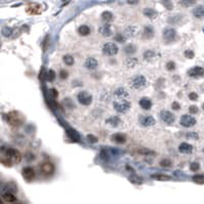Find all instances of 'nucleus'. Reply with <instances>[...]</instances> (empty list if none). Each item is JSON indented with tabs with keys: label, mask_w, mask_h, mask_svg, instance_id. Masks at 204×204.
Returning <instances> with one entry per match:
<instances>
[{
	"label": "nucleus",
	"mask_w": 204,
	"mask_h": 204,
	"mask_svg": "<svg viewBox=\"0 0 204 204\" xmlns=\"http://www.w3.org/2000/svg\"><path fill=\"white\" fill-rule=\"evenodd\" d=\"M177 37V32L172 28H165L163 31V38H164L165 42L169 43V42L173 41Z\"/></svg>",
	"instance_id": "0eeeda50"
},
{
	"label": "nucleus",
	"mask_w": 204,
	"mask_h": 204,
	"mask_svg": "<svg viewBox=\"0 0 204 204\" xmlns=\"http://www.w3.org/2000/svg\"><path fill=\"white\" fill-rule=\"evenodd\" d=\"M193 181L196 184H200V185H203L204 184V174H196L193 177Z\"/></svg>",
	"instance_id": "c9c22d12"
},
{
	"label": "nucleus",
	"mask_w": 204,
	"mask_h": 204,
	"mask_svg": "<svg viewBox=\"0 0 204 204\" xmlns=\"http://www.w3.org/2000/svg\"><path fill=\"white\" fill-rule=\"evenodd\" d=\"M139 2V0H127V3L130 5H135Z\"/></svg>",
	"instance_id": "6e6d98bb"
},
{
	"label": "nucleus",
	"mask_w": 204,
	"mask_h": 204,
	"mask_svg": "<svg viewBox=\"0 0 204 204\" xmlns=\"http://www.w3.org/2000/svg\"><path fill=\"white\" fill-rule=\"evenodd\" d=\"M102 20L104 22H106V23L112 22V20H113L112 13H110V11H104V13H102Z\"/></svg>",
	"instance_id": "c756f323"
},
{
	"label": "nucleus",
	"mask_w": 204,
	"mask_h": 204,
	"mask_svg": "<svg viewBox=\"0 0 204 204\" xmlns=\"http://www.w3.org/2000/svg\"><path fill=\"white\" fill-rule=\"evenodd\" d=\"M13 30L9 27H4L2 30V34L5 36V37H11L13 36Z\"/></svg>",
	"instance_id": "e433bc0d"
},
{
	"label": "nucleus",
	"mask_w": 204,
	"mask_h": 204,
	"mask_svg": "<svg viewBox=\"0 0 204 204\" xmlns=\"http://www.w3.org/2000/svg\"><path fill=\"white\" fill-rule=\"evenodd\" d=\"M161 2L162 4L164 5V7L168 11H171L173 8V4H172V1L171 0H161Z\"/></svg>",
	"instance_id": "4c0bfd02"
},
{
	"label": "nucleus",
	"mask_w": 204,
	"mask_h": 204,
	"mask_svg": "<svg viewBox=\"0 0 204 204\" xmlns=\"http://www.w3.org/2000/svg\"><path fill=\"white\" fill-rule=\"evenodd\" d=\"M6 157H8L13 163H15V164H19L22 161V155L20 153V151L15 150V149H7L6 150Z\"/></svg>",
	"instance_id": "39448f33"
},
{
	"label": "nucleus",
	"mask_w": 204,
	"mask_h": 204,
	"mask_svg": "<svg viewBox=\"0 0 204 204\" xmlns=\"http://www.w3.org/2000/svg\"><path fill=\"white\" fill-rule=\"evenodd\" d=\"M188 75L192 78H200L202 76H204V68L199 66L193 67L188 71Z\"/></svg>",
	"instance_id": "1a4fd4ad"
},
{
	"label": "nucleus",
	"mask_w": 204,
	"mask_h": 204,
	"mask_svg": "<svg viewBox=\"0 0 204 204\" xmlns=\"http://www.w3.org/2000/svg\"><path fill=\"white\" fill-rule=\"evenodd\" d=\"M78 32H79V34L81 36H87V35H89V33H90V29H89V27H88V26L82 25V26H80V27H79Z\"/></svg>",
	"instance_id": "c85d7f7f"
},
{
	"label": "nucleus",
	"mask_w": 204,
	"mask_h": 204,
	"mask_svg": "<svg viewBox=\"0 0 204 204\" xmlns=\"http://www.w3.org/2000/svg\"><path fill=\"white\" fill-rule=\"evenodd\" d=\"M63 60H64L65 64L68 65V66H72V65L74 64V58L72 56H70V54H66V56H64Z\"/></svg>",
	"instance_id": "72a5a7b5"
},
{
	"label": "nucleus",
	"mask_w": 204,
	"mask_h": 204,
	"mask_svg": "<svg viewBox=\"0 0 204 204\" xmlns=\"http://www.w3.org/2000/svg\"><path fill=\"white\" fill-rule=\"evenodd\" d=\"M139 104H140V106L142 107L144 110H149V109H151V107H152V102H151V100L148 98H142L140 100V102H139Z\"/></svg>",
	"instance_id": "412c9836"
},
{
	"label": "nucleus",
	"mask_w": 204,
	"mask_h": 204,
	"mask_svg": "<svg viewBox=\"0 0 204 204\" xmlns=\"http://www.w3.org/2000/svg\"><path fill=\"white\" fill-rule=\"evenodd\" d=\"M138 58H128L125 60V65L127 68H133L138 65Z\"/></svg>",
	"instance_id": "bb28decb"
},
{
	"label": "nucleus",
	"mask_w": 204,
	"mask_h": 204,
	"mask_svg": "<svg viewBox=\"0 0 204 204\" xmlns=\"http://www.w3.org/2000/svg\"><path fill=\"white\" fill-rule=\"evenodd\" d=\"M171 108H172V110L177 111V110H179V108H181V106H179V103L173 102V103H172V105H171Z\"/></svg>",
	"instance_id": "603ef678"
},
{
	"label": "nucleus",
	"mask_w": 204,
	"mask_h": 204,
	"mask_svg": "<svg viewBox=\"0 0 204 204\" xmlns=\"http://www.w3.org/2000/svg\"><path fill=\"white\" fill-rule=\"evenodd\" d=\"M203 153H204V148H203Z\"/></svg>",
	"instance_id": "052dcab7"
},
{
	"label": "nucleus",
	"mask_w": 204,
	"mask_h": 204,
	"mask_svg": "<svg viewBox=\"0 0 204 204\" xmlns=\"http://www.w3.org/2000/svg\"><path fill=\"white\" fill-rule=\"evenodd\" d=\"M179 151L183 154H191L193 152V147L188 143H181L179 147Z\"/></svg>",
	"instance_id": "a211bd4d"
},
{
	"label": "nucleus",
	"mask_w": 204,
	"mask_h": 204,
	"mask_svg": "<svg viewBox=\"0 0 204 204\" xmlns=\"http://www.w3.org/2000/svg\"><path fill=\"white\" fill-rule=\"evenodd\" d=\"M186 136H187L188 139H192V140H197L198 139V134L196 132H188L187 134H186Z\"/></svg>",
	"instance_id": "49530a36"
},
{
	"label": "nucleus",
	"mask_w": 204,
	"mask_h": 204,
	"mask_svg": "<svg viewBox=\"0 0 204 204\" xmlns=\"http://www.w3.org/2000/svg\"><path fill=\"white\" fill-rule=\"evenodd\" d=\"M156 52L154 50H151V49H148L144 52V58L147 60H152L154 58H156Z\"/></svg>",
	"instance_id": "cd10ccee"
},
{
	"label": "nucleus",
	"mask_w": 204,
	"mask_h": 204,
	"mask_svg": "<svg viewBox=\"0 0 204 204\" xmlns=\"http://www.w3.org/2000/svg\"><path fill=\"white\" fill-rule=\"evenodd\" d=\"M166 69L167 71H173L175 69V64L174 62H168L166 64Z\"/></svg>",
	"instance_id": "c03bdc74"
},
{
	"label": "nucleus",
	"mask_w": 204,
	"mask_h": 204,
	"mask_svg": "<svg viewBox=\"0 0 204 204\" xmlns=\"http://www.w3.org/2000/svg\"><path fill=\"white\" fill-rule=\"evenodd\" d=\"M196 2H197V0H181V1H179V4L184 7H189V6L194 5Z\"/></svg>",
	"instance_id": "473e14b6"
},
{
	"label": "nucleus",
	"mask_w": 204,
	"mask_h": 204,
	"mask_svg": "<svg viewBox=\"0 0 204 204\" xmlns=\"http://www.w3.org/2000/svg\"><path fill=\"white\" fill-rule=\"evenodd\" d=\"M67 133L73 141H79V135H78V133L75 130H73L71 128H67Z\"/></svg>",
	"instance_id": "7c9ffc66"
},
{
	"label": "nucleus",
	"mask_w": 204,
	"mask_h": 204,
	"mask_svg": "<svg viewBox=\"0 0 204 204\" xmlns=\"http://www.w3.org/2000/svg\"><path fill=\"white\" fill-rule=\"evenodd\" d=\"M5 120L11 126L19 127L23 123V117L17 111H11V112H8L7 114H5Z\"/></svg>",
	"instance_id": "f257e3e1"
},
{
	"label": "nucleus",
	"mask_w": 204,
	"mask_h": 204,
	"mask_svg": "<svg viewBox=\"0 0 204 204\" xmlns=\"http://www.w3.org/2000/svg\"><path fill=\"white\" fill-rule=\"evenodd\" d=\"M26 11H27L29 15H40L41 13V7H40L39 4H36V3H32V4H29L26 8Z\"/></svg>",
	"instance_id": "ddd939ff"
},
{
	"label": "nucleus",
	"mask_w": 204,
	"mask_h": 204,
	"mask_svg": "<svg viewBox=\"0 0 204 204\" xmlns=\"http://www.w3.org/2000/svg\"><path fill=\"white\" fill-rule=\"evenodd\" d=\"M135 34H136V27H134V26H128V27L125 28L124 35L126 37H133Z\"/></svg>",
	"instance_id": "5701e85b"
},
{
	"label": "nucleus",
	"mask_w": 204,
	"mask_h": 204,
	"mask_svg": "<svg viewBox=\"0 0 204 204\" xmlns=\"http://www.w3.org/2000/svg\"><path fill=\"white\" fill-rule=\"evenodd\" d=\"M87 139H88V141H89L90 143H96V142H98V138H96V135H94V134H88Z\"/></svg>",
	"instance_id": "09e8293b"
},
{
	"label": "nucleus",
	"mask_w": 204,
	"mask_h": 204,
	"mask_svg": "<svg viewBox=\"0 0 204 204\" xmlns=\"http://www.w3.org/2000/svg\"><path fill=\"white\" fill-rule=\"evenodd\" d=\"M152 177L157 181H170L171 177L166 174H153Z\"/></svg>",
	"instance_id": "2f4dec72"
},
{
	"label": "nucleus",
	"mask_w": 204,
	"mask_h": 204,
	"mask_svg": "<svg viewBox=\"0 0 204 204\" xmlns=\"http://www.w3.org/2000/svg\"><path fill=\"white\" fill-rule=\"evenodd\" d=\"M1 163H2V164H4L5 166H11V165H13V161H11L8 157L1 159Z\"/></svg>",
	"instance_id": "ea45409f"
},
{
	"label": "nucleus",
	"mask_w": 204,
	"mask_h": 204,
	"mask_svg": "<svg viewBox=\"0 0 204 204\" xmlns=\"http://www.w3.org/2000/svg\"><path fill=\"white\" fill-rule=\"evenodd\" d=\"M189 112L191 113V114H196V113H198V108L196 106H190Z\"/></svg>",
	"instance_id": "8fccbe9b"
},
{
	"label": "nucleus",
	"mask_w": 204,
	"mask_h": 204,
	"mask_svg": "<svg viewBox=\"0 0 204 204\" xmlns=\"http://www.w3.org/2000/svg\"><path fill=\"white\" fill-rule=\"evenodd\" d=\"M115 40H116V41H118V42H120V43H123V42L126 40V38H124V36H123L122 34L118 33V34H116V35H115Z\"/></svg>",
	"instance_id": "a19ab883"
},
{
	"label": "nucleus",
	"mask_w": 204,
	"mask_h": 204,
	"mask_svg": "<svg viewBox=\"0 0 204 204\" xmlns=\"http://www.w3.org/2000/svg\"><path fill=\"white\" fill-rule=\"evenodd\" d=\"M160 118H161V120L166 123V124H172L175 120L174 114H172V113L169 112V111H161Z\"/></svg>",
	"instance_id": "6e6552de"
},
{
	"label": "nucleus",
	"mask_w": 204,
	"mask_h": 204,
	"mask_svg": "<svg viewBox=\"0 0 204 204\" xmlns=\"http://www.w3.org/2000/svg\"><path fill=\"white\" fill-rule=\"evenodd\" d=\"M84 66L88 70H94L98 66V62L94 58H87L84 63Z\"/></svg>",
	"instance_id": "4468645a"
},
{
	"label": "nucleus",
	"mask_w": 204,
	"mask_h": 204,
	"mask_svg": "<svg viewBox=\"0 0 204 204\" xmlns=\"http://www.w3.org/2000/svg\"><path fill=\"white\" fill-rule=\"evenodd\" d=\"M60 77L62 78V79H66V78L68 77V72H67L66 70H62L60 73Z\"/></svg>",
	"instance_id": "3c124183"
},
{
	"label": "nucleus",
	"mask_w": 204,
	"mask_h": 204,
	"mask_svg": "<svg viewBox=\"0 0 204 204\" xmlns=\"http://www.w3.org/2000/svg\"><path fill=\"white\" fill-rule=\"evenodd\" d=\"M13 204H23V203H20V202H13Z\"/></svg>",
	"instance_id": "13d9d810"
},
{
	"label": "nucleus",
	"mask_w": 204,
	"mask_h": 204,
	"mask_svg": "<svg viewBox=\"0 0 204 204\" xmlns=\"http://www.w3.org/2000/svg\"><path fill=\"white\" fill-rule=\"evenodd\" d=\"M171 161L170 160H168V159H163L162 161L160 162V165L162 167H169V166H171Z\"/></svg>",
	"instance_id": "79ce46f5"
},
{
	"label": "nucleus",
	"mask_w": 204,
	"mask_h": 204,
	"mask_svg": "<svg viewBox=\"0 0 204 204\" xmlns=\"http://www.w3.org/2000/svg\"><path fill=\"white\" fill-rule=\"evenodd\" d=\"M143 13L149 19H155L157 17V11L153 8H145L143 11Z\"/></svg>",
	"instance_id": "393cba45"
},
{
	"label": "nucleus",
	"mask_w": 204,
	"mask_h": 204,
	"mask_svg": "<svg viewBox=\"0 0 204 204\" xmlns=\"http://www.w3.org/2000/svg\"><path fill=\"white\" fill-rule=\"evenodd\" d=\"M54 78H56V73H54V71H53V70H49V71L47 72L46 79H47L49 82H52L54 80Z\"/></svg>",
	"instance_id": "58836bf2"
},
{
	"label": "nucleus",
	"mask_w": 204,
	"mask_h": 204,
	"mask_svg": "<svg viewBox=\"0 0 204 204\" xmlns=\"http://www.w3.org/2000/svg\"><path fill=\"white\" fill-rule=\"evenodd\" d=\"M114 109L119 113H126L127 111L130 109V103L128 101L125 100H120L119 102H114L113 104Z\"/></svg>",
	"instance_id": "20e7f679"
},
{
	"label": "nucleus",
	"mask_w": 204,
	"mask_h": 204,
	"mask_svg": "<svg viewBox=\"0 0 204 204\" xmlns=\"http://www.w3.org/2000/svg\"><path fill=\"white\" fill-rule=\"evenodd\" d=\"M199 168H200V165H199V163H197V162H193L190 165V169H191L192 171H197V170H199Z\"/></svg>",
	"instance_id": "37998d69"
},
{
	"label": "nucleus",
	"mask_w": 204,
	"mask_h": 204,
	"mask_svg": "<svg viewBox=\"0 0 204 204\" xmlns=\"http://www.w3.org/2000/svg\"><path fill=\"white\" fill-rule=\"evenodd\" d=\"M189 98L191 101H196L198 98V96L197 94H195V92H191V94H189Z\"/></svg>",
	"instance_id": "864d4df0"
},
{
	"label": "nucleus",
	"mask_w": 204,
	"mask_h": 204,
	"mask_svg": "<svg viewBox=\"0 0 204 204\" xmlns=\"http://www.w3.org/2000/svg\"><path fill=\"white\" fill-rule=\"evenodd\" d=\"M40 169H41L42 174H44V175H51L52 173L54 172V166H53V164L50 162L42 163Z\"/></svg>",
	"instance_id": "f8f14e48"
},
{
	"label": "nucleus",
	"mask_w": 204,
	"mask_h": 204,
	"mask_svg": "<svg viewBox=\"0 0 204 204\" xmlns=\"http://www.w3.org/2000/svg\"><path fill=\"white\" fill-rule=\"evenodd\" d=\"M77 100L79 102V104L83 105V106H88L91 104L92 102V96L90 94H88L87 91H80L77 96Z\"/></svg>",
	"instance_id": "423d86ee"
},
{
	"label": "nucleus",
	"mask_w": 204,
	"mask_h": 204,
	"mask_svg": "<svg viewBox=\"0 0 204 204\" xmlns=\"http://www.w3.org/2000/svg\"><path fill=\"white\" fill-rule=\"evenodd\" d=\"M193 15L197 19H204V5H199L193 9Z\"/></svg>",
	"instance_id": "aec40b11"
},
{
	"label": "nucleus",
	"mask_w": 204,
	"mask_h": 204,
	"mask_svg": "<svg viewBox=\"0 0 204 204\" xmlns=\"http://www.w3.org/2000/svg\"><path fill=\"white\" fill-rule=\"evenodd\" d=\"M118 46L113 42H107L103 45V53L105 56H113L118 53Z\"/></svg>",
	"instance_id": "7ed1b4c3"
},
{
	"label": "nucleus",
	"mask_w": 204,
	"mask_h": 204,
	"mask_svg": "<svg viewBox=\"0 0 204 204\" xmlns=\"http://www.w3.org/2000/svg\"><path fill=\"white\" fill-rule=\"evenodd\" d=\"M1 198H2L5 202H7V203H13V202H15V200H17V198H15V196L13 194V192H9V191L3 193Z\"/></svg>",
	"instance_id": "6ab92c4d"
},
{
	"label": "nucleus",
	"mask_w": 204,
	"mask_h": 204,
	"mask_svg": "<svg viewBox=\"0 0 204 204\" xmlns=\"http://www.w3.org/2000/svg\"><path fill=\"white\" fill-rule=\"evenodd\" d=\"M147 84V79L143 75H135L131 78L130 86L134 89H142Z\"/></svg>",
	"instance_id": "f03ea898"
},
{
	"label": "nucleus",
	"mask_w": 204,
	"mask_h": 204,
	"mask_svg": "<svg viewBox=\"0 0 204 204\" xmlns=\"http://www.w3.org/2000/svg\"><path fill=\"white\" fill-rule=\"evenodd\" d=\"M181 124L185 127H191L196 124V119L191 115L185 114L181 117Z\"/></svg>",
	"instance_id": "9d476101"
},
{
	"label": "nucleus",
	"mask_w": 204,
	"mask_h": 204,
	"mask_svg": "<svg viewBox=\"0 0 204 204\" xmlns=\"http://www.w3.org/2000/svg\"><path fill=\"white\" fill-rule=\"evenodd\" d=\"M153 36H154V30L150 26H147L144 28V37L147 39H152Z\"/></svg>",
	"instance_id": "a878e982"
},
{
	"label": "nucleus",
	"mask_w": 204,
	"mask_h": 204,
	"mask_svg": "<svg viewBox=\"0 0 204 204\" xmlns=\"http://www.w3.org/2000/svg\"><path fill=\"white\" fill-rule=\"evenodd\" d=\"M64 1H65V0H64Z\"/></svg>",
	"instance_id": "680f3d73"
},
{
	"label": "nucleus",
	"mask_w": 204,
	"mask_h": 204,
	"mask_svg": "<svg viewBox=\"0 0 204 204\" xmlns=\"http://www.w3.org/2000/svg\"><path fill=\"white\" fill-rule=\"evenodd\" d=\"M135 50H136L135 49V46L132 45V44H128V45H126L124 48V51L126 54H133L135 52Z\"/></svg>",
	"instance_id": "f704fd0d"
},
{
	"label": "nucleus",
	"mask_w": 204,
	"mask_h": 204,
	"mask_svg": "<svg viewBox=\"0 0 204 204\" xmlns=\"http://www.w3.org/2000/svg\"><path fill=\"white\" fill-rule=\"evenodd\" d=\"M50 94H51V96H53V98H56V96H58V90H56V89L51 88V89H50Z\"/></svg>",
	"instance_id": "5fc2aeb1"
},
{
	"label": "nucleus",
	"mask_w": 204,
	"mask_h": 204,
	"mask_svg": "<svg viewBox=\"0 0 204 204\" xmlns=\"http://www.w3.org/2000/svg\"><path fill=\"white\" fill-rule=\"evenodd\" d=\"M23 177H25L27 181H32V179H34V177H35V171H34V169L32 168V167H25V168L23 169Z\"/></svg>",
	"instance_id": "f3484780"
},
{
	"label": "nucleus",
	"mask_w": 204,
	"mask_h": 204,
	"mask_svg": "<svg viewBox=\"0 0 204 204\" xmlns=\"http://www.w3.org/2000/svg\"><path fill=\"white\" fill-rule=\"evenodd\" d=\"M185 56L187 58H194V51L193 50H186Z\"/></svg>",
	"instance_id": "de8ad7c7"
},
{
	"label": "nucleus",
	"mask_w": 204,
	"mask_h": 204,
	"mask_svg": "<svg viewBox=\"0 0 204 204\" xmlns=\"http://www.w3.org/2000/svg\"><path fill=\"white\" fill-rule=\"evenodd\" d=\"M106 122L108 123V124H110L111 126L116 127V126H118V125L120 124V118H119V117H117V116H112V117H110V118L107 119Z\"/></svg>",
	"instance_id": "b1692460"
},
{
	"label": "nucleus",
	"mask_w": 204,
	"mask_h": 204,
	"mask_svg": "<svg viewBox=\"0 0 204 204\" xmlns=\"http://www.w3.org/2000/svg\"><path fill=\"white\" fill-rule=\"evenodd\" d=\"M202 109H203V110H204V104L202 105Z\"/></svg>",
	"instance_id": "bf43d9fd"
},
{
	"label": "nucleus",
	"mask_w": 204,
	"mask_h": 204,
	"mask_svg": "<svg viewBox=\"0 0 204 204\" xmlns=\"http://www.w3.org/2000/svg\"><path fill=\"white\" fill-rule=\"evenodd\" d=\"M112 140L117 144H123L126 142V136L122 133H115L112 135Z\"/></svg>",
	"instance_id": "4be33fe9"
},
{
	"label": "nucleus",
	"mask_w": 204,
	"mask_h": 204,
	"mask_svg": "<svg viewBox=\"0 0 204 204\" xmlns=\"http://www.w3.org/2000/svg\"><path fill=\"white\" fill-rule=\"evenodd\" d=\"M139 152H140V154H144V155H156L155 152L150 151V150H146V149H142V150H140Z\"/></svg>",
	"instance_id": "a18cd8bd"
},
{
	"label": "nucleus",
	"mask_w": 204,
	"mask_h": 204,
	"mask_svg": "<svg viewBox=\"0 0 204 204\" xmlns=\"http://www.w3.org/2000/svg\"><path fill=\"white\" fill-rule=\"evenodd\" d=\"M100 33L102 34L103 36H105V37H109V36L112 34V27H111V25L109 23H106L104 24V25H102L100 27Z\"/></svg>",
	"instance_id": "dca6fc26"
},
{
	"label": "nucleus",
	"mask_w": 204,
	"mask_h": 204,
	"mask_svg": "<svg viewBox=\"0 0 204 204\" xmlns=\"http://www.w3.org/2000/svg\"><path fill=\"white\" fill-rule=\"evenodd\" d=\"M0 204H4V200L1 198V200H0Z\"/></svg>",
	"instance_id": "4d7b16f0"
},
{
	"label": "nucleus",
	"mask_w": 204,
	"mask_h": 204,
	"mask_svg": "<svg viewBox=\"0 0 204 204\" xmlns=\"http://www.w3.org/2000/svg\"><path fill=\"white\" fill-rule=\"evenodd\" d=\"M114 96H116L117 98L119 100H124V98H127L129 96V94L125 88L123 87H119L117 88L116 90L114 91Z\"/></svg>",
	"instance_id": "2eb2a0df"
},
{
	"label": "nucleus",
	"mask_w": 204,
	"mask_h": 204,
	"mask_svg": "<svg viewBox=\"0 0 204 204\" xmlns=\"http://www.w3.org/2000/svg\"><path fill=\"white\" fill-rule=\"evenodd\" d=\"M140 123L145 127L153 126V125L156 123L155 118L151 115H144V116H141L140 118Z\"/></svg>",
	"instance_id": "9b49d317"
}]
</instances>
